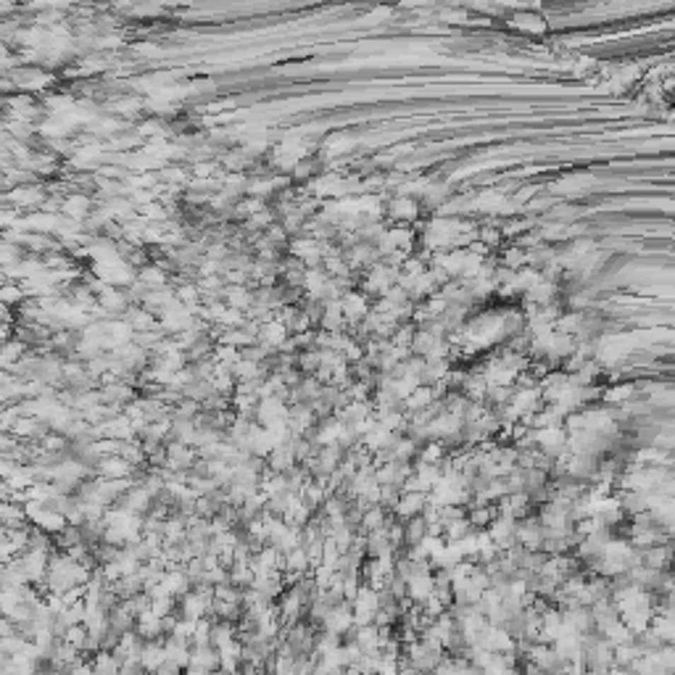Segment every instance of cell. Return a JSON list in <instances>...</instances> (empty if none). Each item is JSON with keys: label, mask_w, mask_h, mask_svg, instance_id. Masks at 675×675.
<instances>
[{"label": "cell", "mask_w": 675, "mask_h": 675, "mask_svg": "<svg viewBox=\"0 0 675 675\" xmlns=\"http://www.w3.org/2000/svg\"><path fill=\"white\" fill-rule=\"evenodd\" d=\"M119 670H122V665L116 662L114 652H98L93 657V673L96 675H119Z\"/></svg>", "instance_id": "cell-6"}, {"label": "cell", "mask_w": 675, "mask_h": 675, "mask_svg": "<svg viewBox=\"0 0 675 675\" xmlns=\"http://www.w3.org/2000/svg\"><path fill=\"white\" fill-rule=\"evenodd\" d=\"M425 538V520H412L409 522V528H406V541L409 543H420V541Z\"/></svg>", "instance_id": "cell-8"}, {"label": "cell", "mask_w": 675, "mask_h": 675, "mask_svg": "<svg viewBox=\"0 0 675 675\" xmlns=\"http://www.w3.org/2000/svg\"><path fill=\"white\" fill-rule=\"evenodd\" d=\"M164 662H166L164 641H145L143 654H140V665H143L145 673H156Z\"/></svg>", "instance_id": "cell-4"}, {"label": "cell", "mask_w": 675, "mask_h": 675, "mask_svg": "<svg viewBox=\"0 0 675 675\" xmlns=\"http://www.w3.org/2000/svg\"><path fill=\"white\" fill-rule=\"evenodd\" d=\"M198 675H214L217 670H222V659H219V649L217 647H193V657H190V667Z\"/></svg>", "instance_id": "cell-1"}, {"label": "cell", "mask_w": 675, "mask_h": 675, "mask_svg": "<svg viewBox=\"0 0 675 675\" xmlns=\"http://www.w3.org/2000/svg\"><path fill=\"white\" fill-rule=\"evenodd\" d=\"M64 641H69L71 647H77L79 652H85L87 641H90V630H87V625H74L71 630H69V636L64 638Z\"/></svg>", "instance_id": "cell-7"}, {"label": "cell", "mask_w": 675, "mask_h": 675, "mask_svg": "<svg viewBox=\"0 0 675 675\" xmlns=\"http://www.w3.org/2000/svg\"><path fill=\"white\" fill-rule=\"evenodd\" d=\"M67 675H96L93 673V659H79L74 665L69 667Z\"/></svg>", "instance_id": "cell-9"}, {"label": "cell", "mask_w": 675, "mask_h": 675, "mask_svg": "<svg viewBox=\"0 0 675 675\" xmlns=\"http://www.w3.org/2000/svg\"><path fill=\"white\" fill-rule=\"evenodd\" d=\"M164 647H166V659H172V662H177L180 667H190V657H193V644L190 641H185V638H164Z\"/></svg>", "instance_id": "cell-3"}, {"label": "cell", "mask_w": 675, "mask_h": 675, "mask_svg": "<svg viewBox=\"0 0 675 675\" xmlns=\"http://www.w3.org/2000/svg\"><path fill=\"white\" fill-rule=\"evenodd\" d=\"M135 630L143 641H164V623H161L158 615H154V609L137 618Z\"/></svg>", "instance_id": "cell-2"}, {"label": "cell", "mask_w": 675, "mask_h": 675, "mask_svg": "<svg viewBox=\"0 0 675 675\" xmlns=\"http://www.w3.org/2000/svg\"><path fill=\"white\" fill-rule=\"evenodd\" d=\"M219 659H222V670L224 673H238L243 665V644L235 638L232 644H227V647L219 649Z\"/></svg>", "instance_id": "cell-5"}, {"label": "cell", "mask_w": 675, "mask_h": 675, "mask_svg": "<svg viewBox=\"0 0 675 675\" xmlns=\"http://www.w3.org/2000/svg\"><path fill=\"white\" fill-rule=\"evenodd\" d=\"M156 675H185V667H180L177 662H172V659H166L164 665L156 670Z\"/></svg>", "instance_id": "cell-10"}, {"label": "cell", "mask_w": 675, "mask_h": 675, "mask_svg": "<svg viewBox=\"0 0 675 675\" xmlns=\"http://www.w3.org/2000/svg\"><path fill=\"white\" fill-rule=\"evenodd\" d=\"M214 675H230V673H224V670H217V673H214Z\"/></svg>", "instance_id": "cell-11"}]
</instances>
